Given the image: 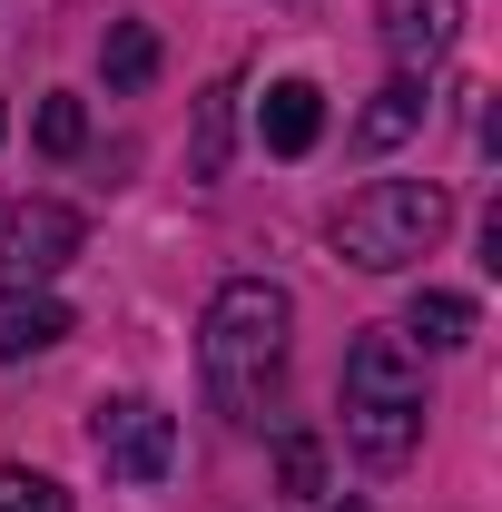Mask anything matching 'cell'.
<instances>
[{
    "label": "cell",
    "instance_id": "cell-1",
    "mask_svg": "<svg viewBox=\"0 0 502 512\" xmlns=\"http://www.w3.org/2000/svg\"><path fill=\"white\" fill-rule=\"evenodd\" d=\"M286 345H296V306L286 286L266 276H227L197 316V375H207V404L227 424H266L276 384H286Z\"/></svg>",
    "mask_w": 502,
    "mask_h": 512
},
{
    "label": "cell",
    "instance_id": "cell-2",
    "mask_svg": "<svg viewBox=\"0 0 502 512\" xmlns=\"http://www.w3.org/2000/svg\"><path fill=\"white\" fill-rule=\"evenodd\" d=\"M345 444L375 473L414 463L424 444V345H404L394 325H365L345 355Z\"/></svg>",
    "mask_w": 502,
    "mask_h": 512
},
{
    "label": "cell",
    "instance_id": "cell-3",
    "mask_svg": "<svg viewBox=\"0 0 502 512\" xmlns=\"http://www.w3.org/2000/svg\"><path fill=\"white\" fill-rule=\"evenodd\" d=\"M443 227H453V197H443L434 178H375V188L345 197L335 256L365 266V276H404V266H424V256L443 247Z\"/></svg>",
    "mask_w": 502,
    "mask_h": 512
},
{
    "label": "cell",
    "instance_id": "cell-4",
    "mask_svg": "<svg viewBox=\"0 0 502 512\" xmlns=\"http://www.w3.org/2000/svg\"><path fill=\"white\" fill-rule=\"evenodd\" d=\"M69 256H79V207H60V197L0 207V296H40Z\"/></svg>",
    "mask_w": 502,
    "mask_h": 512
},
{
    "label": "cell",
    "instance_id": "cell-5",
    "mask_svg": "<svg viewBox=\"0 0 502 512\" xmlns=\"http://www.w3.org/2000/svg\"><path fill=\"white\" fill-rule=\"evenodd\" d=\"M89 444H99V463H109L119 483H168V463H178V414L148 404V394H119V404H99Z\"/></svg>",
    "mask_w": 502,
    "mask_h": 512
},
{
    "label": "cell",
    "instance_id": "cell-6",
    "mask_svg": "<svg viewBox=\"0 0 502 512\" xmlns=\"http://www.w3.org/2000/svg\"><path fill=\"white\" fill-rule=\"evenodd\" d=\"M375 30L394 50V69H434L463 40V0H375Z\"/></svg>",
    "mask_w": 502,
    "mask_h": 512
},
{
    "label": "cell",
    "instance_id": "cell-7",
    "mask_svg": "<svg viewBox=\"0 0 502 512\" xmlns=\"http://www.w3.org/2000/svg\"><path fill=\"white\" fill-rule=\"evenodd\" d=\"M256 138H266L276 158H306L315 138H325V89H315V79H276L266 109H256Z\"/></svg>",
    "mask_w": 502,
    "mask_h": 512
},
{
    "label": "cell",
    "instance_id": "cell-8",
    "mask_svg": "<svg viewBox=\"0 0 502 512\" xmlns=\"http://www.w3.org/2000/svg\"><path fill=\"white\" fill-rule=\"evenodd\" d=\"M69 335V306L40 286V296H0V365H30Z\"/></svg>",
    "mask_w": 502,
    "mask_h": 512
},
{
    "label": "cell",
    "instance_id": "cell-9",
    "mask_svg": "<svg viewBox=\"0 0 502 512\" xmlns=\"http://www.w3.org/2000/svg\"><path fill=\"white\" fill-rule=\"evenodd\" d=\"M394 335L443 355V345H473V335H483V306H473V296H453V286H424V296L404 306V325H394Z\"/></svg>",
    "mask_w": 502,
    "mask_h": 512
},
{
    "label": "cell",
    "instance_id": "cell-10",
    "mask_svg": "<svg viewBox=\"0 0 502 512\" xmlns=\"http://www.w3.org/2000/svg\"><path fill=\"white\" fill-rule=\"evenodd\" d=\"M414 128H424V79L404 69V79H384V89H375V109L355 119V148H404Z\"/></svg>",
    "mask_w": 502,
    "mask_h": 512
},
{
    "label": "cell",
    "instance_id": "cell-11",
    "mask_svg": "<svg viewBox=\"0 0 502 512\" xmlns=\"http://www.w3.org/2000/svg\"><path fill=\"white\" fill-rule=\"evenodd\" d=\"M99 69H109V89H148V79H158V30H148V20H119L109 50H99Z\"/></svg>",
    "mask_w": 502,
    "mask_h": 512
},
{
    "label": "cell",
    "instance_id": "cell-12",
    "mask_svg": "<svg viewBox=\"0 0 502 512\" xmlns=\"http://www.w3.org/2000/svg\"><path fill=\"white\" fill-rule=\"evenodd\" d=\"M227 99H237V89H207V99H197V178H217V168H227Z\"/></svg>",
    "mask_w": 502,
    "mask_h": 512
},
{
    "label": "cell",
    "instance_id": "cell-13",
    "mask_svg": "<svg viewBox=\"0 0 502 512\" xmlns=\"http://www.w3.org/2000/svg\"><path fill=\"white\" fill-rule=\"evenodd\" d=\"M276 473H286V493H296V503L325 493V444H315V434H286V444H276Z\"/></svg>",
    "mask_w": 502,
    "mask_h": 512
},
{
    "label": "cell",
    "instance_id": "cell-14",
    "mask_svg": "<svg viewBox=\"0 0 502 512\" xmlns=\"http://www.w3.org/2000/svg\"><path fill=\"white\" fill-rule=\"evenodd\" d=\"M0 512H69V493L50 473H0Z\"/></svg>",
    "mask_w": 502,
    "mask_h": 512
},
{
    "label": "cell",
    "instance_id": "cell-15",
    "mask_svg": "<svg viewBox=\"0 0 502 512\" xmlns=\"http://www.w3.org/2000/svg\"><path fill=\"white\" fill-rule=\"evenodd\" d=\"M79 138H89V109H79V99H40V148H50V158H69Z\"/></svg>",
    "mask_w": 502,
    "mask_h": 512
}]
</instances>
